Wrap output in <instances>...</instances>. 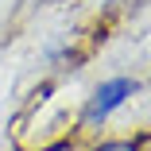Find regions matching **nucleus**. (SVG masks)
I'll return each mask as SVG.
<instances>
[{
  "instance_id": "nucleus-1",
  "label": "nucleus",
  "mask_w": 151,
  "mask_h": 151,
  "mask_svg": "<svg viewBox=\"0 0 151 151\" xmlns=\"http://www.w3.org/2000/svg\"><path fill=\"white\" fill-rule=\"evenodd\" d=\"M132 93H136V81H132V78H109V81H101V85L93 89V97H89L85 112H81V124H85V128L105 124V120L124 105Z\"/></svg>"
},
{
  "instance_id": "nucleus-2",
  "label": "nucleus",
  "mask_w": 151,
  "mask_h": 151,
  "mask_svg": "<svg viewBox=\"0 0 151 151\" xmlns=\"http://www.w3.org/2000/svg\"><path fill=\"white\" fill-rule=\"evenodd\" d=\"M93 151H139V139H105Z\"/></svg>"
}]
</instances>
